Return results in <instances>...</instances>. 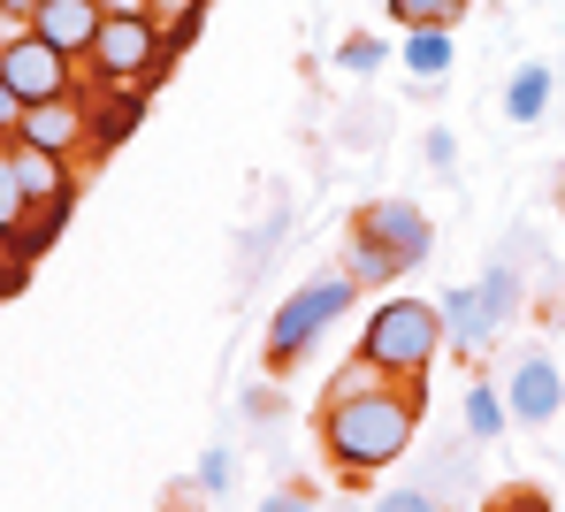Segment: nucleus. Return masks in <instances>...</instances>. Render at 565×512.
Instances as JSON below:
<instances>
[{"mask_svg":"<svg viewBox=\"0 0 565 512\" xmlns=\"http://www.w3.org/2000/svg\"><path fill=\"white\" fill-rule=\"evenodd\" d=\"M0 77L15 85V100L23 107H46V100H70V54L54 46V39H39L31 23L0 46Z\"/></svg>","mask_w":565,"mask_h":512,"instance_id":"5","label":"nucleus"},{"mask_svg":"<svg viewBox=\"0 0 565 512\" xmlns=\"http://www.w3.org/2000/svg\"><path fill=\"white\" fill-rule=\"evenodd\" d=\"M481 291H489V307H497V313H504V321H512V307H520V276H512L504 260H497V268L481 276Z\"/></svg>","mask_w":565,"mask_h":512,"instance_id":"18","label":"nucleus"},{"mask_svg":"<svg viewBox=\"0 0 565 512\" xmlns=\"http://www.w3.org/2000/svg\"><path fill=\"white\" fill-rule=\"evenodd\" d=\"M504 413H512V406H504L489 383H473V391H467V428H473V436H497V428H504Z\"/></svg>","mask_w":565,"mask_h":512,"instance_id":"17","label":"nucleus"},{"mask_svg":"<svg viewBox=\"0 0 565 512\" xmlns=\"http://www.w3.org/2000/svg\"><path fill=\"white\" fill-rule=\"evenodd\" d=\"M367 237H375L382 253L397 260V268H420L428 260V245H436V230H428V214L413 200H382V206H367V222H360Z\"/></svg>","mask_w":565,"mask_h":512,"instance_id":"6","label":"nucleus"},{"mask_svg":"<svg viewBox=\"0 0 565 512\" xmlns=\"http://www.w3.org/2000/svg\"><path fill=\"white\" fill-rule=\"evenodd\" d=\"M436 313H444V337H451L459 352H481V344L504 329V313L489 307V291H481V284H459V291H444V307H436Z\"/></svg>","mask_w":565,"mask_h":512,"instance_id":"7","label":"nucleus"},{"mask_svg":"<svg viewBox=\"0 0 565 512\" xmlns=\"http://www.w3.org/2000/svg\"><path fill=\"white\" fill-rule=\"evenodd\" d=\"M413 428H420V406H413L405 391H337V406L321 420L329 459H337L344 474H375L390 459H405Z\"/></svg>","mask_w":565,"mask_h":512,"instance_id":"1","label":"nucleus"},{"mask_svg":"<svg viewBox=\"0 0 565 512\" xmlns=\"http://www.w3.org/2000/svg\"><path fill=\"white\" fill-rule=\"evenodd\" d=\"M565 398V375L535 352V360H520L512 367V383H504V406H512V420H551Z\"/></svg>","mask_w":565,"mask_h":512,"instance_id":"8","label":"nucleus"},{"mask_svg":"<svg viewBox=\"0 0 565 512\" xmlns=\"http://www.w3.org/2000/svg\"><path fill=\"white\" fill-rule=\"evenodd\" d=\"M352 291H360L352 276H321V284H298V291H290V299L276 307V321H268V352H276V360H298V352H306V344H313V337H321V329H329L337 313L352 307Z\"/></svg>","mask_w":565,"mask_h":512,"instance_id":"4","label":"nucleus"},{"mask_svg":"<svg viewBox=\"0 0 565 512\" xmlns=\"http://www.w3.org/2000/svg\"><path fill=\"white\" fill-rule=\"evenodd\" d=\"M23 214H31V192H23V177H15V153H0V237H15Z\"/></svg>","mask_w":565,"mask_h":512,"instance_id":"14","label":"nucleus"},{"mask_svg":"<svg viewBox=\"0 0 565 512\" xmlns=\"http://www.w3.org/2000/svg\"><path fill=\"white\" fill-rule=\"evenodd\" d=\"M15 177H23V192H31V206H54V200H70V184H62V161H54L46 146H31V138H15Z\"/></svg>","mask_w":565,"mask_h":512,"instance_id":"10","label":"nucleus"},{"mask_svg":"<svg viewBox=\"0 0 565 512\" xmlns=\"http://www.w3.org/2000/svg\"><path fill=\"white\" fill-rule=\"evenodd\" d=\"M344 70H382V46L375 39H352V46H344Z\"/></svg>","mask_w":565,"mask_h":512,"instance_id":"19","label":"nucleus"},{"mask_svg":"<svg viewBox=\"0 0 565 512\" xmlns=\"http://www.w3.org/2000/svg\"><path fill=\"white\" fill-rule=\"evenodd\" d=\"M390 276H397V260L360 230V237H352V284H390Z\"/></svg>","mask_w":565,"mask_h":512,"instance_id":"16","label":"nucleus"},{"mask_svg":"<svg viewBox=\"0 0 565 512\" xmlns=\"http://www.w3.org/2000/svg\"><path fill=\"white\" fill-rule=\"evenodd\" d=\"M436 344H444V313L428 307V299H382L367 313V329H360V367H375V375H420L436 360Z\"/></svg>","mask_w":565,"mask_h":512,"instance_id":"2","label":"nucleus"},{"mask_svg":"<svg viewBox=\"0 0 565 512\" xmlns=\"http://www.w3.org/2000/svg\"><path fill=\"white\" fill-rule=\"evenodd\" d=\"M15 122H23V100H15V85L0 77V130H15Z\"/></svg>","mask_w":565,"mask_h":512,"instance_id":"20","label":"nucleus"},{"mask_svg":"<svg viewBox=\"0 0 565 512\" xmlns=\"http://www.w3.org/2000/svg\"><path fill=\"white\" fill-rule=\"evenodd\" d=\"M15 138H31V146H46V153H62V146H77V115H70V100L23 107V122H15Z\"/></svg>","mask_w":565,"mask_h":512,"instance_id":"11","label":"nucleus"},{"mask_svg":"<svg viewBox=\"0 0 565 512\" xmlns=\"http://www.w3.org/2000/svg\"><path fill=\"white\" fill-rule=\"evenodd\" d=\"M99 0H39V15H31V31L39 39H54L62 54H85L93 46V31H99Z\"/></svg>","mask_w":565,"mask_h":512,"instance_id":"9","label":"nucleus"},{"mask_svg":"<svg viewBox=\"0 0 565 512\" xmlns=\"http://www.w3.org/2000/svg\"><path fill=\"white\" fill-rule=\"evenodd\" d=\"M405 62H413L420 77H444V70H451V31H413V39H405Z\"/></svg>","mask_w":565,"mask_h":512,"instance_id":"15","label":"nucleus"},{"mask_svg":"<svg viewBox=\"0 0 565 512\" xmlns=\"http://www.w3.org/2000/svg\"><path fill=\"white\" fill-rule=\"evenodd\" d=\"M85 62H93L99 77H115V85L146 77V70L161 62V23H153L146 8H107L99 31H93V46H85Z\"/></svg>","mask_w":565,"mask_h":512,"instance_id":"3","label":"nucleus"},{"mask_svg":"<svg viewBox=\"0 0 565 512\" xmlns=\"http://www.w3.org/2000/svg\"><path fill=\"white\" fill-rule=\"evenodd\" d=\"M0 15H15V23H31V15H39V0H0Z\"/></svg>","mask_w":565,"mask_h":512,"instance_id":"21","label":"nucleus"},{"mask_svg":"<svg viewBox=\"0 0 565 512\" xmlns=\"http://www.w3.org/2000/svg\"><path fill=\"white\" fill-rule=\"evenodd\" d=\"M467 15V0H390V23H405V31H451Z\"/></svg>","mask_w":565,"mask_h":512,"instance_id":"13","label":"nucleus"},{"mask_svg":"<svg viewBox=\"0 0 565 512\" xmlns=\"http://www.w3.org/2000/svg\"><path fill=\"white\" fill-rule=\"evenodd\" d=\"M543 107H551V70H543V62H527V70L512 77V93H504V115H512V122H535Z\"/></svg>","mask_w":565,"mask_h":512,"instance_id":"12","label":"nucleus"}]
</instances>
